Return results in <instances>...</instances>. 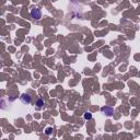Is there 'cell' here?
Returning <instances> with one entry per match:
<instances>
[{"mask_svg":"<svg viewBox=\"0 0 140 140\" xmlns=\"http://www.w3.org/2000/svg\"><path fill=\"white\" fill-rule=\"evenodd\" d=\"M84 118L86 119H91L92 118V114L89 113V112H86V113H84Z\"/></svg>","mask_w":140,"mask_h":140,"instance_id":"5b68a950","label":"cell"},{"mask_svg":"<svg viewBox=\"0 0 140 140\" xmlns=\"http://www.w3.org/2000/svg\"><path fill=\"white\" fill-rule=\"evenodd\" d=\"M43 104H44V102H43L42 100H38L37 101V106H42Z\"/></svg>","mask_w":140,"mask_h":140,"instance_id":"8992f818","label":"cell"},{"mask_svg":"<svg viewBox=\"0 0 140 140\" xmlns=\"http://www.w3.org/2000/svg\"><path fill=\"white\" fill-rule=\"evenodd\" d=\"M102 112L103 113H105L106 115H108V116H111L112 114H113V108L112 107H107V106H105V107L102 108Z\"/></svg>","mask_w":140,"mask_h":140,"instance_id":"3957f363","label":"cell"},{"mask_svg":"<svg viewBox=\"0 0 140 140\" xmlns=\"http://www.w3.org/2000/svg\"><path fill=\"white\" fill-rule=\"evenodd\" d=\"M21 101H22V103H24V104H30L31 103V96L29 95V94H22L21 95Z\"/></svg>","mask_w":140,"mask_h":140,"instance_id":"7a4b0ae2","label":"cell"},{"mask_svg":"<svg viewBox=\"0 0 140 140\" xmlns=\"http://www.w3.org/2000/svg\"><path fill=\"white\" fill-rule=\"evenodd\" d=\"M51 132H53V128H51V127L46 128V130H45V134L47 135V136H51Z\"/></svg>","mask_w":140,"mask_h":140,"instance_id":"277c9868","label":"cell"},{"mask_svg":"<svg viewBox=\"0 0 140 140\" xmlns=\"http://www.w3.org/2000/svg\"><path fill=\"white\" fill-rule=\"evenodd\" d=\"M31 18L34 20H39L42 18V11L38 8H33L31 10Z\"/></svg>","mask_w":140,"mask_h":140,"instance_id":"6da1fadb","label":"cell"}]
</instances>
